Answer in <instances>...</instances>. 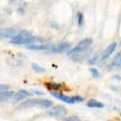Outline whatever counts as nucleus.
Instances as JSON below:
<instances>
[{"instance_id": "12", "label": "nucleus", "mask_w": 121, "mask_h": 121, "mask_svg": "<svg viewBox=\"0 0 121 121\" xmlns=\"http://www.w3.org/2000/svg\"><path fill=\"white\" fill-rule=\"evenodd\" d=\"M87 106L90 108H103L104 104L101 102L98 101L95 99H90L87 101Z\"/></svg>"}, {"instance_id": "18", "label": "nucleus", "mask_w": 121, "mask_h": 121, "mask_svg": "<svg viewBox=\"0 0 121 121\" xmlns=\"http://www.w3.org/2000/svg\"><path fill=\"white\" fill-rule=\"evenodd\" d=\"M32 68H33V70L36 73H44V72H45L44 68L40 67V65L36 64V63H33V64H32Z\"/></svg>"}, {"instance_id": "15", "label": "nucleus", "mask_w": 121, "mask_h": 121, "mask_svg": "<svg viewBox=\"0 0 121 121\" xmlns=\"http://www.w3.org/2000/svg\"><path fill=\"white\" fill-rule=\"evenodd\" d=\"M53 104V102L50 100H47V99H40V105L39 107H41V108H48L52 106Z\"/></svg>"}, {"instance_id": "21", "label": "nucleus", "mask_w": 121, "mask_h": 121, "mask_svg": "<svg viewBox=\"0 0 121 121\" xmlns=\"http://www.w3.org/2000/svg\"><path fill=\"white\" fill-rule=\"evenodd\" d=\"M63 121H80V120L78 116H70V117H68L67 119H65V120H63Z\"/></svg>"}, {"instance_id": "7", "label": "nucleus", "mask_w": 121, "mask_h": 121, "mask_svg": "<svg viewBox=\"0 0 121 121\" xmlns=\"http://www.w3.org/2000/svg\"><path fill=\"white\" fill-rule=\"evenodd\" d=\"M70 50V44L67 42H63L55 46L52 52L55 53H64V52H68Z\"/></svg>"}, {"instance_id": "6", "label": "nucleus", "mask_w": 121, "mask_h": 121, "mask_svg": "<svg viewBox=\"0 0 121 121\" xmlns=\"http://www.w3.org/2000/svg\"><path fill=\"white\" fill-rule=\"evenodd\" d=\"M116 46H117V44H116V42H113V43H112L111 44H109L108 46L106 48V49H104L103 53L101 54V57H100V61H102V60H104V59H108L114 52Z\"/></svg>"}, {"instance_id": "13", "label": "nucleus", "mask_w": 121, "mask_h": 121, "mask_svg": "<svg viewBox=\"0 0 121 121\" xmlns=\"http://www.w3.org/2000/svg\"><path fill=\"white\" fill-rule=\"evenodd\" d=\"M13 91H3L0 93V98H1V101H5L9 99H11L13 97Z\"/></svg>"}, {"instance_id": "3", "label": "nucleus", "mask_w": 121, "mask_h": 121, "mask_svg": "<svg viewBox=\"0 0 121 121\" xmlns=\"http://www.w3.org/2000/svg\"><path fill=\"white\" fill-rule=\"evenodd\" d=\"M67 113H68V111L65 107L58 105V106L54 107L52 110H50L48 112V115L52 116V117L59 118V117H63V116H67Z\"/></svg>"}, {"instance_id": "20", "label": "nucleus", "mask_w": 121, "mask_h": 121, "mask_svg": "<svg viewBox=\"0 0 121 121\" xmlns=\"http://www.w3.org/2000/svg\"><path fill=\"white\" fill-rule=\"evenodd\" d=\"M83 21H84L83 14L82 13L78 12V26H82L83 24Z\"/></svg>"}, {"instance_id": "2", "label": "nucleus", "mask_w": 121, "mask_h": 121, "mask_svg": "<svg viewBox=\"0 0 121 121\" xmlns=\"http://www.w3.org/2000/svg\"><path fill=\"white\" fill-rule=\"evenodd\" d=\"M93 43V40L91 38H85L82 40L81 41L78 42L76 46H75L73 49H70L69 52H67L68 56H74V55L79 53L81 52H83L85 50L88 49L90 45Z\"/></svg>"}, {"instance_id": "10", "label": "nucleus", "mask_w": 121, "mask_h": 121, "mask_svg": "<svg viewBox=\"0 0 121 121\" xmlns=\"http://www.w3.org/2000/svg\"><path fill=\"white\" fill-rule=\"evenodd\" d=\"M90 52H91V49L88 48V49H86L83 52H79V53H77V54L74 55V56H72V59L74 61H78V62L82 61V60H83L85 58L89 56Z\"/></svg>"}, {"instance_id": "5", "label": "nucleus", "mask_w": 121, "mask_h": 121, "mask_svg": "<svg viewBox=\"0 0 121 121\" xmlns=\"http://www.w3.org/2000/svg\"><path fill=\"white\" fill-rule=\"evenodd\" d=\"M51 94L55 97L56 98H58L62 101L65 102V103H68V104H74L75 103V100H74L73 97H68V96H66L63 93H58L56 91H51Z\"/></svg>"}, {"instance_id": "27", "label": "nucleus", "mask_w": 121, "mask_h": 121, "mask_svg": "<svg viewBox=\"0 0 121 121\" xmlns=\"http://www.w3.org/2000/svg\"><path fill=\"white\" fill-rule=\"evenodd\" d=\"M17 11H18L19 13H24V10H23L22 8H18V9H17Z\"/></svg>"}, {"instance_id": "16", "label": "nucleus", "mask_w": 121, "mask_h": 121, "mask_svg": "<svg viewBox=\"0 0 121 121\" xmlns=\"http://www.w3.org/2000/svg\"><path fill=\"white\" fill-rule=\"evenodd\" d=\"M100 57H101V55L100 54V52H97V53H96L94 56L92 57V59H90V60H89V63H90V65L95 64L96 63L98 62L100 59Z\"/></svg>"}, {"instance_id": "1", "label": "nucleus", "mask_w": 121, "mask_h": 121, "mask_svg": "<svg viewBox=\"0 0 121 121\" xmlns=\"http://www.w3.org/2000/svg\"><path fill=\"white\" fill-rule=\"evenodd\" d=\"M44 41V39L41 36H32L30 37H19V36H15L10 40V43L14 44H31V43H42Z\"/></svg>"}, {"instance_id": "19", "label": "nucleus", "mask_w": 121, "mask_h": 121, "mask_svg": "<svg viewBox=\"0 0 121 121\" xmlns=\"http://www.w3.org/2000/svg\"><path fill=\"white\" fill-rule=\"evenodd\" d=\"M90 71L91 73V74H92V76L93 78H97L100 77V72L98 71V70L96 69V68H90Z\"/></svg>"}, {"instance_id": "8", "label": "nucleus", "mask_w": 121, "mask_h": 121, "mask_svg": "<svg viewBox=\"0 0 121 121\" xmlns=\"http://www.w3.org/2000/svg\"><path fill=\"white\" fill-rule=\"evenodd\" d=\"M29 50H53L55 46L52 44H30L26 47Z\"/></svg>"}, {"instance_id": "17", "label": "nucleus", "mask_w": 121, "mask_h": 121, "mask_svg": "<svg viewBox=\"0 0 121 121\" xmlns=\"http://www.w3.org/2000/svg\"><path fill=\"white\" fill-rule=\"evenodd\" d=\"M16 36H19V37H23V38L30 37V36H32V32L29 30H22L19 31V33Z\"/></svg>"}, {"instance_id": "24", "label": "nucleus", "mask_w": 121, "mask_h": 121, "mask_svg": "<svg viewBox=\"0 0 121 121\" xmlns=\"http://www.w3.org/2000/svg\"><path fill=\"white\" fill-rule=\"evenodd\" d=\"M9 88H10V86H7V85H4V84H2V85L0 86L1 92H3V91H7L9 90Z\"/></svg>"}, {"instance_id": "4", "label": "nucleus", "mask_w": 121, "mask_h": 121, "mask_svg": "<svg viewBox=\"0 0 121 121\" xmlns=\"http://www.w3.org/2000/svg\"><path fill=\"white\" fill-rule=\"evenodd\" d=\"M19 32L17 29L13 28H6V29H2L1 33H0V36L1 38H8V37H15Z\"/></svg>"}, {"instance_id": "25", "label": "nucleus", "mask_w": 121, "mask_h": 121, "mask_svg": "<svg viewBox=\"0 0 121 121\" xmlns=\"http://www.w3.org/2000/svg\"><path fill=\"white\" fill-rule=\"evenodd\" d=\"M32 92L34 93L36 95H44V93L42 92V91H40V90H32Z\"/></svg>"}, {"instance_id": "26", "label": "nucleus", "mask_w": 121, "mask_h": 121, "mask_svg": "<svg viewBox=\"0 0 121 121\" xmlns=\"http://www.w3.org/2000/svg\"><path fill=\"white\" fill-rule=\"evenodd\" d=\"M112 78L113 79H116V80H121V76L120 75H119V74H115L114 76H112Z\"/></svg>"}, {"instance_id": "11", "label": "nucleus", "mask_w": 121, "mask_h": 121, "mask_svg": "<svg viewBox=\"0 0 121 121\" xmlns=\"http://www.w3.org/2000/svg\"><path fill=\"white\" fill-rule=\"evenodd\" d=\"M29 96H30V93L29 92H27L25 90H20L13 96V102H17L21 100H24L26 97H28Z\"/></svg>"}, {"instance_id": "23", "label": "nucleus", "mask_w": 121, "mask_h": 121, "mask_svg": "<svg viewBox=\"0 0 121 121\" xmlns=\"http://www.w3.org/2000/svg\"><path fill=\"white\" fill-rule=\"evenodd\" d=\"M73 98L75 100V102H82L84 100V98L80 97V96H74V97H73Z\"/></svg>"}, {"instance_id": "22", "label": "nucleus", "mask_w": 121, "mask_h": 121, "mask_svg": "<svg viewBox=\"0 0 121 121\" xmlns=\"http://www.w3.org/2000/svg\"><path fill=\"white\" fill-rule=\"evenodd\" d=\"M50 86H52V88H55V89H59L62 87V85L59 83H55V82H52L50 83Z\"/></svg>"}, {"instance_id": "9", "label": "nucleus", "mask_w": 121, "mask_h": 121, "mask_svg": "<svg viewBox=\"0 0 121 121\" xmlns=\"http://www.w3.org/2000/svg\"><path fill=\"white\" fill-rule=\"evenodd\" d=\"M40 105V99H29L20 104V108H30V107Z\"/></svg>"}, {"instance_id": "14", "label": "nucleus", "mask_w": 121, "mask_h": 121, "mask_svg": "<svg viewBox=\"0 0 121 121\" xmlns=\"http://www.w3.org/2000/svg\"><path fill=\"white\" fill-rule=\"evenodd\" d=\"M111 65L112 66V67H120L121 66V50L113 58Z\"/></svg>"}]
</instances>
